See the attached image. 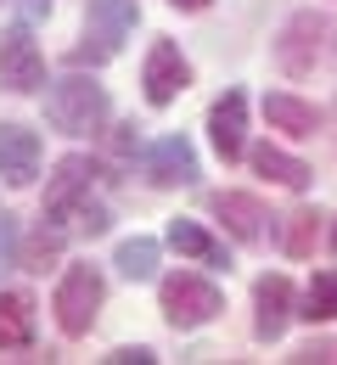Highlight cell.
<instances>
[{"label":"cell","mask_w":337,"mask_h":365,"mask_svg":"<svg viewBox=\"0 0 337 365\" xmlns=\"http://www.w3.org/2000/svg\"><path fill=\"white\" fill-rule=\"evenodd\" d=\"M0 85L11 96H34L46 85V51L34 46L28 23H11L0 29Z\"/></svg>","instance_id":"5b68a950"},{"label":"cell","mask_w":337,"mask_h":365,"mask_svg":"<svg viewBox=\"0 0 337 365\" xmlns=\"http://www.w3.org/2000/svg\"><path fill=\"white\" fill-rule=\"evenodd\" d=\"M169 247H175V253H186V259H197V264H214V270H225V264H231V259H225V247L197 225V220H169Z\"/></svg>","instance_id":"2e32d148"},{"label":"cell","mask_w":337,"mask_h":365,"mask_svg":"<svg viewBox=\"0 0 337 365\" xmlns=\"http://www.w3.org/2000/svg\"><path fill=\"white\" fill-rule=\"evenodd\" d=\"M141 23V6L135 0H90V40L101 46H124V34Z\"/></svg>","instance_id":"5bb4252c"},{"label":"cell","mask_w":337,"mask_h":365,"mask_svg":"<svg viewBox=\"0 0 337 365\" xmlns=\"http://www.w3.org/2000/svg\"><path fill=\"white\" fill-rule=\"evenodd\" d=\"M51 6H56V0H17V11H23V23H40V17H46Z\"/></svg>","instance_id":"4316f807"},{"label":"cell","mask_w":337,"mask_h":365,"mask_svg":"<svg viewBox=\"0 0 337 365\" xmlns=\"http://www.w3.org/2000/svg\"><path fill=\"white\" fill-rule=\"evenodd\" d=\"M192 85V62L180 56V46L175 40H152V51H146V68H141V91L152 107H169L175 96Z\"/></svg>","instance_id":"52a82bcc"},{"label":"cell","mask_w":337,"mask_h":365,"mask_svg":"<svg viewBox=\"0 0 337 365\" xmlns=\"http://www.w3.org/2000/svg\"><path fill=\"white\" fill-rule=\"evenodd\" d=\"M292 360H298V365H337V337H315V343H304Z\"/></svg>","instance_id":"7402d4cb"},{"label":"cell","mask_w":337,"mask_h":365,"mask_svg":"<svg viewBox=\"0 0 337 365\" xmlns=\"http://www.w3.org/2000/svg\"><path fill=\"white\" fill-rule=\"evenodd\" d=\"M56 253H62V220H51V225L34 230V236L23 242V253H17V264H23V270H46Z\"/></svg>","instance_id":"ffe728a7"},{"label":"cell","mask_w":337,"mask_h":365,"mask_svg":"<svg viewBox=\"0 0 337 365\" xmlns=\"http://www.w3.org/2000/svg\"><path fill=\"white\" fill-rule=\"evenodd\" d=\"M107 85L101 79H90V73H68V79H56L46 91V118H51V130L56 135H96L101 124H107Z\"/></svg>","instance_id":"7a4b0ae2"},{"label":"cell","mask_w":337,"mask_h":365,"mask_svg":"<svg viewBox=\"0 0 337 365\" xmlns=\"http://www.w3.org/2000/svg\"><path fill=\"white\" fill-rule=\"evenodd\" d=\"M332 253H337V230H332Z\"/></svg>","instance_id":"f1b7e54d"},{"label":"cell","mask_w":337,"mask_h":365,"mask_svg":"<svg viewBox=\"0 0 337 365\" xmlns=\"http://www.w3.org/2000/svg\"><path fill=\"white\" fill-rule=\"evenodd\" d=\"M34 343V298L0 292V354H23Z\"/></svg>","instance_id":"4fadbf2b"},{"label":"cell","mask_w":337,"mask_h":365,"mask_svg":"<svg viewBox=\"0 0 337 365\" xmlns=\"http://www.w3.org/2000/svg\"><path fill=\"white\" fill-rule=\"evenodd\" d=\"M253 169H259V175H270L276 185H287V191H304V185H309V175H315L309 163H298L292 152L270 146V140H264V146H253Z\"/></svg>","instance_id":"e0dca14e"},{"label":"cell","mask_w":337,"mask_h":365,"mask_svg":"<svg viewBox=\"0 0 337 365\" xmlns=\"http://www.w3.org/2000/svg\"><path fill=\"white\" fill-rule=\"evenodd\" d=\"M304 320H337V270H321L315 281H309V292H304V309H298Z\"/></svg>","instance_id":"d6986e66"},{"label":"cell","mask_w":337,"mask_h":365,"mask_svg":"<svg viewBox=\"0 0 337 365\" xmlns=\"http://www.w3.org/2000/svg\"><path fill=\"white\" fill-rule=\"evenodd\" d=\"M73 220H79V230H85V236H101V230L113 225V220H107V208H101V202H85V208H79V214H73Z\"/></svg>","instance_id":"cb8c5ba5"},{"label":"cell","mask_w":337,"mask_h":365,"mask_svg":"<svg viewBox=\"0 0 337 365\" xmlns=\"http://www.w3.org/2000/svg\"><path fill=\"white\" fill-rule=\"evenodd\" d=\"M276 68L287 79H309L337 68V17L332 11H292L276 34Z\"/></svg>","instance_id":"6da1fadb"},{"label":"cell","mask_w":337,"mask_h":365,"mask_svg":"<svg viewBox=\"0 0 337 365\" xmlns=\"http://www.w3.org/2000/svg\"><path fill=\"white\" fill-rule=\"evenodd\" d=\"M208 140L225 163H237L247 152V96L242 91H225L214 107H208Z\"/></svg>","instance_id":"8fae6325"},{"label":"cell","mask_w":337,"mask_h":365,"mask_svg":"<svg viewBox=\"0 0 337 365\" xmlns=\"http://www.w3.org/2000/svg\"><path fill=\"white\" fill-rule=\"evenodd\" d=\"M157 259H163V242H152V236H130V242H118V253H113V264L124 281H152L157 275Z\"/></svg>","instance_id":"ac0fdd59"},{"label":"cell","mask_w":337,"mask_h":365,"mask_svg":"<svg viewBox=\"0 0 337 365\" xmlns=\"http://www.w3.org/2000/svg\"><path fill=\"white\" fill-rule=\"evenodd\" d=\"M0 180L17 185V191L40 180V135L28 124H17V118L0 124Z\"/></svg>","instance_id":"ba28073f"},{"label":"cell","mask_w":337,"mask_h":365,"mask_svg":"<svg viewBox=\"0 0 337 365\" xmlns=\"http://www.w3.org/2000/svg\"><path fill=\"white\" fill-rule=\"evenodd\" d=\"M85 40H90V34H85ZM107 56H113V46H73L68 51V62H73V68H85V62H90V68H101V62H107Z\"/></svg>","instance_id":"d4e9b609"},{"label":"cell","mask_w":337,"mask_h":365,"mask_svg":"<svg viewBox=\"0 0 337 365\" xmlns=\"http://www.w3.org/2000/svg\"><path fill=\"white\" fill-rule=\"evenodd\" d=\"M96 180H101V169L85 158V152L62 158V163H56V175L46 180V220H73V214L90 202Z\"/></svg>","instance_id":"8992f818"},{"label":"cell","mask_w":337,"mask_h":365,"mask_svg":"<svg viewBox=\"0 0 337 365\" xmlns=\"http://www.w3.org/2000/svg\"><path fill=\"white\" fill-rule=\"evenodd\" d=\"M208 208H214V214L225 220V230H231L237 242H247V247H259V242L270 236V225H276V214H270L259 197H247V191H219Z\"/></svg>","instance_id":"9c48e42d"},{"label":"cell","mask_w":337,"mask_h":365,"mask_svg":"<svg viewBox=\"0 0 337 365\" xmlns=\"http://www.w3.org/2000/svg\"><path fill=\"white\" fill-rule=\"evenodd\" d=\"M146 180L152 185H197V152H192V140L186 135H163V140H152L146 146Z\"/></svg>","instance_id":"30bf717a"},{"label":"cell","mask_w":337,"mask_h":365,"mask_svg":"<svg viewBox=\"0 0 337 365\" xmlns=\"http://www.w3.org/2000/svg\"><path fill=\"white\" fill-rule=\"evenodd\" d=\"M264 118H270V130H281V135H315V130H321V113H315L309 101L287 96V91L264 96Z\"/></svg>","instance_id":"9a60e30c"},{"label":"cell","mask_w":337,"mask_h":365,"mask_svg":"<svg viewBox=\"0 0 337 365\" xmlns=\"http://www.w3.org/2000/svg\"><path fill=\"white\" fill-rule=\"evenodd\" d=\"M332 124H337V107H332Z\"/></svg>","instance_id":"f546056e"},{"label":"cell","mask_w":337,"mask_h":365,"mask_svg":"<svg viewBox=\"0 0 337 365\" xmlns=\"http://www.w3.org/2000/svg\"><path fill=\"white\" fill-rule=\"evenodd\" d=\"M17 253H23V242H17V220H11V214H0V275L17 264Z\"/></svg>","instance_id":"603a6c76"},{"label":"cell","mask_w":337,"mask_h":365,"mask_svg":"<svg viewBox=\"0 0 337 365\" xmlns=\"http://www.w3.org/2000/svg\"><path fill=\"white\" fill-rule=\"evenodd\" d=\"M107 360L113 365H152L157 354H152V349H118V354H107Z\"/></svg>","instance_id":"484cf974"},{"label":"cell","mask_w":337,"mask_h":365,"mask_svg":"<svg viewBox=\"0 0 337 365\" xmlns=\"http://www.w3.org/2000/svg\"><path fill=\"white\" fill-rule=\"evenodd\" d=\"M101 298H107V281L96 264H68L56 275V292H51V315L62 337H85L101 315Z\"/></svg>","instance_id":"3957f363"},{"label":"cell","mask_w":337,"mask_h":365,"mask_svg":"<svg viewBox=\"0 0 337 365\" xmlns=\"http://www.w3.org/2000/svg\"><path fill=\"white\" fill-rule=\"evenodd\" d=\"M157 309H163V320L175 331H197V326H208L225 309V292L197 270H175V275H163V287H157Z\"/></svg>","instance_id":"277c9868"},{"label":"cell","mask_w":337,"mask_h":365,"mask_svg":"<svg viewBox=\"0 0 337 365\" xmlns=\"http://www.w3.org/2000/svg\"><path fill=\"white\" fill-rule=\"evenodd\" d=\"M169 6H175V11H202L208 0H169Z\"/></svg>","instance_id":"83f0119b"},{"label":"cell","mask_w":337,"mask_h":365,"mask_svg":"<svg viewBox=\"0 0 337 365\" xmlns=\"http://www.w3.org/2000/svg\"><path fill=\"white\" fill-rule=\"evenodd\" d=\"M281 247H287L292 259H309V253H315V214H309V208L287 214V236H281Z\"/></svg>","instance_id":"44dd1931"},{"label":"cell","mask_w":337,"mask_h":365,"mask_svg":"<svg viewBox=\"0 0 337 365\" xmlns=\"http://www.w3.org/2000/svg\"><path fill=\"white\" fill-rule=\"evenodd\" d=\"M253 304H259L253 331H259L264 343H276V337L287 331V320H292V281H287V275H259V287H253Z\"/></svg>","instance_id":"7c38bea8"}]
</instances>
